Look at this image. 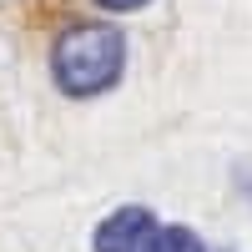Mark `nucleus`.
<instances>
[{"mask_svg":"<svg viewBox=\"0 0 252 252\" xmlns=\"http://www.w3.org/2000/svg\"><path fill=\"white\" fill-rule=\"evenodd\" d=\"M121 71H126V40L116 26L86 20L51 46V76L66 96H101L121 81Z\"/></svg>","mask_w":252,"mask_h":252,"instance_id":"f257e3e1","label":"nucleus"},{"mask_svg":"<svg viewBox=\"0 0 252 252\" xmlns=\"http://www.w3.org/2000/svg\"><path fill=\"white\" fill-rule=\"evenodd\" d=\"M157 227L161 222L146 207H121V212H111L96 227V252H152Z\"/></svg>","mask_w":252,"mask_h":252,"instance_id":"f03ea898","label":"nucleus"},{"mask_svg":"<svg viewBox=\"0 0 252 252\" xmlns=\"http://www.w3.org/2000/svg\"><path fill=\"white\" fill-rule=\"evenodd\" d=\"M152 252H207V247H202V237L192 227H157Z\"/></svg>","mask_w":252,"mask_h":252,"instance_id":"7ed1b4c3","label":"nucleus"},{"mask_svg":"<svg viewBox=\"0 0 252 252\" xmlns=\"http://www.w3.org/2000/svg\"><path fill=\"white\" fill-rule=\"evenodd\" d=\"M96 5H101V10H141L146 0H96Z\"/></svg>","mask_w":252,"mask_h":252,"instance_id":"20e7f679","label":"nucleus"}]
</instances>
